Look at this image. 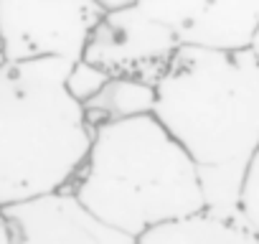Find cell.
Masks as SVG:
<instances>
[{"label": "cell", "instance_id": "4", "mask_svg": "<svg viewBox=\"0 0 259 244\" xmlns=\"http://www.w3.org/2000/svg\"><path fill=\"white\" fill-rule=\"evenodd\" d=\"M102 16L97 0H0L6 64L46 59L76 64Z\"/></svg>", "mask_w": 259, "mask_h": 244}, {"label": "cell", "instance_id": "13", "mask_svg": "<svg viewBox=\"0 0 259 244\" xmlns=\"http://www.w3.org/2000/svg\"><path fill=\"white\" fill-rule=\"evenodd\" d=\"M97 3L104 8V11H112V8H119V6H127L133 3V0H97Z\"/></svg>", "mask_w": 259, "mask_h": 244}, {"label": "cell", "instance_id": "6", "mask_svg": "<svg viewBox=\"0 0 259 244\" xmlns=\"http://www.w3.org/2000/svg\"><path fill=\"white\" fill-rule=\"evenodd\" d=\"M181 49L246 51L259 28V0H135Z\"/></svg>", "mask_w": 259, "mask_h": 244}, {"label": "cell", "instance_id": "5", "mask_svg": "<svg viewBox=\"0 0 259 244\" xmlns=\"http://www.w3.org/2000/svg\"><path fill=\"white\" fill-rule=\"evenodd\" d=\"M178 49L173 33L140 11L133 0L127 6L104 11L87 41L81 61L102 69L107 76L138 79L155 87Z\"/></svg>", "mask_w": 259, "mask_h": 244}, {"label": "cell", "instance_id": "7", "mask_svg": "<svg viewBox=\"0 0 259 244\" xmlns=\"http://www.w3.org/2000/svg\"><path fill=\"white\" fill-rule=\"evenodd\" d=\"M6 214L16 229V244H138L99 221L69 191L8 206Z\"/></svg>", "mask_w": 259, "mask_h": 244}, {"label": "cell", "instance_id": "10", "mask_svg": "<svg viewBox=\"0 0 259 244\" xmlns=\"http://www.w3.org/2000/svg\"><path fill=\"white\" fill-rule=\"evenodd\" d=\"M236 221L259 236V153L251 158L241 188H239V201H236Z\"/></svg>", "mask_w": 259, "mask_h": 244}, {"label": "cell", "instance_id": "3", "mask_svg": "<svg viewBox=\"0 0 259 244\" xmlns=\"http://www.w3.org/2000/svg\"><path fill=\"white\" fill-rule=\"evenodd\" d=\"M66 61L3 64L0 69V206L66 191L79 173L92 128L64 87Z\"/></svg>", "mask_w": 259, "mask_h": 244}, {"label": "cell", "instance_id": "12", "mask_svg": "<svg viewBox=\"0 0 259 244\" xmlns=\"http://www.w3.org/2000/svg\"><path fill=\"white\" fill-rule=\"evenodd\" d=\"M0 244H16V229L3 206H0Z\"/></svg>", "mask_w": 259, "mask_h": 244}, {"label": "cell", "instance_id": "15", "mask_svg": "<svg viewBox=\"0 0 259 244\" xmlns=\"http://www.w3.org/2000/svg\"><path fill=\"white\" fill-rule=\"evenodd\" d=\"M3 64H6V56H3V41H0V69H3Z\"/></svg>", "mask_w": 259, "mask_h": 244}, {"label": "cell", "instance_id": "1", "mask_svg": "<svg viewBox=\"0 0 259 244\" xmlns=\"http://www.w3.org/2000/svg\"><path fill=\"white\" fill-rule=\"evenodd\" d=\"M153 117L191 158L206 214L236 221L239 188L259 153V66L251 51L178 49L155 84Z\"/></svg>", "mask_w": 259, "mask_h": 244}, {"label": "cell", "instance_id": "14", "mask_svg": "<svg viewBox=\"0 0 259 244\" xmlns=\"http://www.w3.org/2000/svg\"><path fill=\"white\" fill-rule=\"evenodd\" d=\"M249 51H251V56H254V61H256V66H259V28H256V33H254V38H251V46H249Z\"/></svg>", "mask_w": 259, "mask_h": 244}, {"label": "cell", "instance_id": "9", "mask_svg": "<svg viewBox=\"0 0 259 244\" xmlns=\"http://www.w3.org/2000/svg\"><path fill=\"white\" fill-rule=\"evenodd\" d=\"M138 244H259V236L246 231L239 221L203 211L198 216L158 226L143 234Z\"/></svg>", "mask_w": 259, "mask_h": 244}, {"label": "cell", "instance_id": "8", "mask_svg": "<svg viewBox=\"0 0 259 244\" xmlns=\"http://www.w3.org/2000/svg\"><path fill=\"white\" fill-rule=\"evenodd\" d=\"M155 109V87L138 82V79H122L109 76L102 92L84 104V117L89 128H99L107 122H122L148 117Z\"/></svg>", "mask_w": 259, "mask_h": 244}, {"label": "cell", "instance_id": "2", "mask_svg": "<svg viewBox=\"0 0 259 244\" xmlns=\"http://www.w3.org/2000/svg\"><path fill=\"white\" fill-rule=\"evenodd\" d=\"M66 191L133 239L206 211L191 158L153 114L92 128L89 153Z\"/></svg>", "mask_w": 259, "mask_h": 244}, {"label": "cell", "instance_id": "11", "mask_svg": "<svg viewBox=\"0 0 259 244\" xmlns=\"http://www.w3.org/2000/svg\"><path fill=\"white\" fill-rule=\"evenodd\" d=\"M107 82H109V76L102 69H97V66L87 64V61H76V64L69 66V74H66L64 87H66L69 97L84 107L87 102H92L102 92V87Z\"/></svg>", "mask_w": 259, "mask_h": 244}]
</instances>
